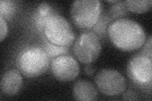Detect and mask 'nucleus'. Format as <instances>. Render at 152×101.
Segmentation results:
<instances>
[{
	"mask_svg": "<svg viewBox=\"0 0 152 101\" xmlns=\"http://www.w3.org/2000/svg\"><path fill=\"white\" fill-rule=\"evenodd\" d=\"M108 36L113 44L124 51L140 49L146 41V34L140 24L129 18H120L108 26Z\"/></svg>",
	"mask_w": 152,
	"mask_h": 101,
	"instance_id": "f257e3e1",
	"label": "nucleus"
},
{
	"mask_svg": "<svg viewBox=\"0 0 152 101\" xmlns=\"http://www.w3.org/2000/svg\"><path fill=\"white\" fill-rule=\"evenodd\" d=\"M102 9V3L99 0H77L71 6V18L80 29H90L100 19Z\"/></svg>",
	"mask_w": 152,
	"mask_h": 101,
	"instance_id": "f03ea898",
	"label": "nucleus"
},
{
	"mask_svg": "<svg viewBox=\"0 0 152 101\" xmlns=\"http://www.w3.org/2000/svg\"><path fill=\"white\" fill-rule=\"evenodd\" d=\"M17 66L21 73L27 77H37L48 69L50 57L42 48L31 47L19 55Z\"/></svg>",
	"mask_w": 152,
	"mask_h": 101,
	"instance_id": "7ed1b4c3",
	"label": "nucleus"
},
{
	"mask_svg": "<svg viewBox=\"0 0 152 101\" xmlns=\"http://www.w3.org/2000/svg\"><path fill=\"white\" fill-rule=\"evenodd\" d=\"M43 32L48 41L57 46L69 47L75 40L70 23L64 17L56 13L46 20Z\"/></svg>",
	"mask_w": 152,
	"mask_h": 101,
	"instance_id": "20e7f679",
	"label": "nucleus"
},
{
	"mask_svg": "<svg viewBox=\"0 0 152 101\" xmlns=\"http://www.w3.org/2000/svg\"><path fill=\"white\" fill-rule=\"evenodd\" d=\"M74 55L83 64L89 65L96 61L102 51L99 36L93 31L80 33L73 47Z\"/></svg>",
	"mask_w": 152,
	"mask_h": 101,
	"instance_id": "39448f33",
	"label": "nucleus"
},
{
	"mask_svg": "<svg viewBox=\"0 0 152 101\" xmlns=\"http://www.w3.org/2000/svg\"><path fill=\"white\" fill-rule=\"evenodd\" d=\"M94 81L100 92L107 96H116L126 91L127 84L125 78L118 71L104 68L95 76Z\"/></svg>",
	"mask_w": 152,
	"mask_h": 101,
	"instance_id": "423d86ee",
	"label": "nucleus"
},
{
	"mask_svg": "<svg viewBox=\"0 0 152 101\" xmlns=\"http://www.w3.org/2000/svg\"><path fill=\"white\" fill-rule=\"evenodd\" d=\"M127 74L134 84L142 87H151L152 80L151 58L146 56H137L129 61Z\"/></svg>",
	"mask_w": 152,
	"mask_h": 101,
	"instance_id": "0eeeda50",
	"label": "nucleus"
},
{
	"mask_svg": "<svg viewBox=\"0 0 152 101\" xmlns=\"http://www.w3.org/2000/svg\"><path fill=\"white\" fill-rule=\"evenodd\" d=\"M51 73L60 81L69 82L77 77L80 68L77 61L74 57L64 54L56 57L51 61Z\"/></svg>",
	"mask_w": 152,
	"mask_h": 101,
	"instance_id": "6e6552de",
	"label": "nucleus"
},
{
	"mask_svg": "<svg viewBox=\"0 0 152 101\" xmlns=\"http://www.w3.org/2000/svg\"><path fill=\"white\" fill-rule=\"evenodd\" d=\"M22 85V76L17 70H9L3 74L1 80V90L3 94L16 95L20 91Z\"/></svg>",
	"mask_w": 152,
	"mask_h": 101,
	"instance_id": "1a4fd4ad",
	"label": "nucleus"
},
{
	"mask_svg": "<svg viewBox=\"0 0 152 101\" xmlns=\"http://www.w3.org/2000/svg\"><path fill=\"white\" fill-rule=\"evenodd\" d=\"M74 99L92 101L98 99V90L94 85L86 80H79L74 84L72 90Z\"/></svg>",
	"mask_w": 152,
	"mask_h": 101,
	"instance_id": "9d476101",
	"label": "nucleus"
},
{
	"mask_svg": "<svg viewBox=\"0 0 152 101\" xmlns=\"http://www.w3.org/2000/svg\"><path fill=\"white\" fill-rule=\"evenodd\" d=\"M54 14L55 13L53 12L51 7L48 3H41L37 8L35 17V21L37 27L43 30V27L46 20Z\"/></svg>",
	"mask_w": 152,
	"mask_h": 101,
	"instance_id": "9b49d317",
	"label": "nucleus"
},
{
	"mask_svg": "<svg viewBox=\"0 0 152 101\" xmlns=\"http://www.w3.org/2000/svg\"><path fill=\"white\" fill-rule=\"evenodd\" d=\"M124 3L128 11L136 13L148 12L152 6L151 0H127Z\"/></svg>",
	"mask_w": 152,
	"mask_h": 101,
	"instance_id": "f8f14e48",
	"label": "nucleus"
},
{
	"mask_svg": "<svg viewBox=\"0 0 152 101\" xmlns=\"http://www.w3.org/2000/svg\"><path fill=\"white\" fill-rule=\"evenodd\" d=\"M44 50L49 57L55 58V57L67 54L69 52V47L66 46H57L49 42L46 43Z\"/></svg>",
	"mask_w": 152,
	"mask_h": 101,
	"instance_id": "ddd939ff",
	"label": "nucleus"
},
{
	"mask_svg": "<svg viewBox=\"0 0 152 101\" xmlns=\"http://www.w3.org/2000/svg\"><path fill=\"white\" fill-rule=\"evenodd\" d=\"M16 6L13 1L8 0H1L0 1V15L4 19L10 20L15 14Z\"/></svg>",
	"mask_w": 152,
	"mask_h": 101,
	"instance_id": "4468645a",
	"label": "nucleus"
},
{
	"mask_svg": "<svg viewBox=\"0 0 152 101\" xmlns=\"http://www.w3.org/2000/svg\"><path fill=\"white\" fill-rule=\"evenodd\" d=\"M128 9L126 6L124 1L117 3L113 4L109 9V14L112 18H122V17L126 16L127 14Z\"/></svg>",
	"mask_w": 152,
	"mask_h": 101,
	"instance_id": "2eb2a0df",
	"label": "nucleus"
},
{
	"mask_svg": "<svg viewBox=\"0 0 152 101\" xmlns=\"http://www.w3.org/2000/svg\"><path fill=\"white\" fill-rule=\"evenodd\" d=\"M8 33V25L5 19L0 15V40L2 41L6 37Z\"/></svg>",
	"mask_w": 152,
	"mask_h": 101,
	"instance_id": "dca6fc26",
	"label": "nucleus"
},
{
	"mask_svg": "<svg viewBox=\"0 0 152 101\" xmlns=\"http://www.w3.org/2000/svg\"><path fill=\"white\" fill-rule=\"evenodd\" d=\"M143 51L146 54L145 56L151 58V37H150L148 41L146 44Z\"/></svg>",
	"mask_w": 152,
	"mask_h": 101,
	"instance_id": "f3484780",
	"label": "nucleus"
},
{
	"mask_svg": "<svg viewBox=\"0 0 152 101\" xmlns=\"http://www.w3.org/2000/svg\"><path fill=\"white\" fill-rule=\"evenodd\" d=\"M123 99L125 100H136L137 95L131 90H128L127 92H124L123 94Z\"/></svg>",
	"mask_w": 152,
	"mask_h": 101,
	"instance_id": "a211bd4d",
	"label": "nucleus"
},
{
	"mask_svg": "<svg viewBox=\"0 0 152 101\" xmlns=\"http://www.w3.org/2000/svg\"><path fill=\"white\" fill-rule=\"evenodd\" d=\"M95 71V69L93 66H92L91 65H87L84 67V72L85 73L88 75V76H91L93 75V73H94Z\"/></svg>",
	"mask_w": 152,
	"mask_h": 101,
	"instance_id": "6ab92c4d",
	"label": "nucleus"
}]
</instances>
